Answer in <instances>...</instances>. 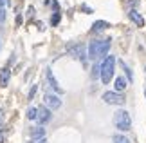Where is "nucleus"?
Wrapping results in <instances>:
<instances>
[{"mask_svg":"<svg viewBox=\"0 0 146 143\" xmlns=\"http://www.w3.org/2000/svg\"><path fill=\"white\" fill-rule=\"evenodd\" d=\"M103 101L105 103H108V105H125V96L119 94V93H105L103 94Z\"/></svg>","mask_w":146,"mask_h":143,"instance_id":"nucleus-5","label":"nucleus"},{"mask_svg":"<svg viewBox=\"0 0 146 143\" xmlns=\"http://www.w3.org/2000/svg\"><path fill=\"white\" fill-rule=\"evenodd\" d=\"M106 27H110L108 22H105V20H98V22H94L92 29H94V31H103V29H106Z\"/></svg>","mask_w":146,"mask_h":143,"instance_id":"nucleus-13","label":"nucleus"},{"mask_svg":"<svg viewBox=\"0 0 146 143\" xmlns=\"http://www.w3.org/2000/svg\"><path fill=\"white\" fill-rule=\"evenodd\" d=\"M0 143H5V136L2 134V130H0Z\"/></svg>","mask_w":146,"mask_h":143,"instance_id":"nucleus-23","label":"nucleus"},{"mask_svg":"<svg viewBox=\"0 0 146 143\" xmlns=\"http://www.w3.org/2000/svg\"><path fill=\"white\" fill-rule=\"evenodd\" d=\"M9 69H2V73H0V85L2 87H7V83H9Z\"/></svg>","mask_w":146,"mask_h":143,"instance_id":"nucleus-12","label":"nucleus"},{"mask_svg":"<svg viewBox=\"0 0 146 143\" xmlns=\"http://www.w3.org/2000/svg\"><path fill=\"white\" fill-rule=\"evenodd\" d=\"M45 76H47V82L50 83V87H52L54 91H58V93H63V89L60 87V83H58V80L54 78L52 71H50V69H47V71H45Z\"/></svg>","mask_w":146,"mask_h":143,"instance_id":"nucleus-8","label":"nucleus"},{"mask_svg":"<svg viewBox=\"0 0 146 143\" xmlns=\"http://www.w3.org/2000/svg\"><path fill=\"white\" fill-rule=\"evenodd\" d=\"M114 125L119 130H123V132H126V130H130L132 127V118L130 114H128L126 111H117L114 114Z\"/></svg>","mask_w":146,"mask_h":143,"instance_id":"nucleus-3","label":"nucleus"},{"mask_svg":"<svg viewBox=\"0 0 146 143\" xmlns=\"http://www.w3.org/2000/svg\"><path fill=\"white\" fill-rule=\"evenodd\" d=\"M128 18H130V20H132L137 27H143V26H144V18L137 13L135 9H130V13H128Z\"/></svg>","mask_w":146,"mask_h":143,"instance_id":"nucleus-9","label":"nucleus"},{"mask_svg":"<svg viewBox=\"0 0 146 143\" xmlns=\"http://www.w3.org/2000/svg\"><path fill=\"white\" fill-rule=\"evenodd\" d=\"M114 87H115V93H121V91H125L126 89V80L125 78H115V83H114Z\"/></svg>","mask_w":146,"mask_h":143,"instance_id":"nucleus-11","label":"nucleus"},{"mask_svg":"<svg viewBox=\"0 0 146 143\" xmlns=\"http://www.w3.org/2000/svg\"><path fill=\"white\" fill-rule=\"evenodd\" d=\"M43 103H45V107H49L50 111H54V109H60V107H61V100H60L56 94L47 93L45 96H43Z\"/></svg>","mask_w":146,"mask_h":143,"instance_id":"nucleus-6","label":"nucleus"},{"mask_svg":"<svg viewBox=\"0 0 146 143\" xmlns=\"http://www.w3.org/2000/svg\"><path fill=\"white\" fill-rule=\"evenodd\" d=\"M50 118H52V112H50L49 107H45V105L38 107V122H40V123H47V122H50Z\"/></svg>","mask_w":146,"mask_h":143,"instance_id":"nucleus-7","label":"nucleus"},{"mask_svg":"<svg viewBox=\"0 0 146 143\" xmlns=\"http://www.w3.org/2000/svg\"><path fill=\"white\" fill-rule=\"evenodd\" d=\"M2 123H4V112L0 111V127H2Z\"/></svg>","mask_w":146,"mask_h":143,"instance_id":"nucleus-24","label":"nucleus"},{"mask_svg":"<svg viewBox=\"0 0 146 143\" xmlns=\"http://www.w3.org/2000/svg\"><path fill=\"white\" fill-rule=\"evenodd\" d=\"M4 20H5V9L0 7V22H4Z\"/></svg>","mask_w":146,"mask_h":143,"instance_id":"nucleus-19","label":"nucleus"},{"mask_svg":"<svg viewBox=\"0 0 146 143\" xmlns=\"http://www.w3.org/2000/svg\"><path fill=\"white\" fill-rule=\"evenodd\" d=\"M81 9H83V11H87V13H92V9H90V7H87V5H81Z\"/></svg>","mask_w":146,"mask_h":143,"instance_id":"nucleus-22","label":"nucleus"},{"mask_svg":"<svg viewBox=\"0 0 146 143\" xmlns=\"http://www.w3.org/2000/svg\"><path fill=\"white\" fill-rule=\"evenodd\" d=\"M31 138L38 141V140H42V138H45V129H42V127H35V129H31Z\"/></svg>","mask_w":146,"mask_h":143,"instance_id":"nucleus-10","label":"nucleus"},{"mask_svg":"<svg viewBox=\"0 0 146 143\" xmlns=\"http://www.w3.org/2000/svg\"><path fill=\"white\" fill-rule=\"evenodd\" d=\"M67 53H69L72 58L81 60V62H85V60H87V56H88V54L85 53V45H83V44H72V45H69Z\"/></svg>","mask_w":146,"mask_h":143,"instance_id":"nucleus-4","label":"nucleus"},{"mask_svg":"<svg viewBox=\"0 0 146 143\" xmlns=\"http://www.w3.org/2000/svg\"><path fill=\"white\" fill-rule=\"evenodd\" d=\"M114 143H130V140L125 138V136H119V134H115L114 136Z\"/></svg>","mask_w":146,"mask_h":143,"instance_id":"nucleus-15","label":"nucleus"},{"mask_svg":"<svg viewBox=\"0 0 146 143\" xmlns=\"http://www.w3.org/2000/svg\"><path fill=\"white\" fill-rule=\"evenodd\" d=\"M144 94H146V91H144Z\"/></svg>","mask_w":146,"mask_h":143,"instance_id":"nucleus-26","label":"nucleus"},{"mask_svg":"<svg viewBox=\"0 0 146 143\" xmlns=\"http://www.w3.org/2000/svg\"><path fill=\"white\" fill-rule=\"evenodd\" d=\"M35 143H47V141H45V138H42V140H38V141H35Z\"/></svg>","mask_w":146,"mask_h":143,"instance_id":"nucleus-25","label":"nucleus"},{"mask_svg":"<svg viewBox=\"0 0 146 143\" xmlns=\"http://www.w3.org/2000/svg\"><path fill=\"white\" fill-rule=\"evenodd\" d=\"M128 2H130L132 7H137V5H139V0H128Z\"/></svg>","mask_w":146,"mask_h":143,"instance_id":"nucleus-20","label":"nucleus"},{"mask_svg":"<svg viewBox=\"0 0 146 143\" xmlns=\"http://www.w3.org/2000/svg\"><path fill=\"white\" fill-rule=\"evenodd\" d=\"M114 67H115V58L114 56H105L103 64H101V82L110 83L112 76H114Z\"/></svg>","mask_w":146,"mask_h":143,"instance_id":"nucleus-2","label":"nucleus"},{"mask_svg":"<svg viewBox=\"0 0 146 143\" xmlns=\"http://www.w3.org/2000/svg\"><path fill=\"white\" fill-rule=\"evenodd\" d=\"M5 5H9V0H0V7H5Z\"/></svg>","mask_w":146,"mask_h":143,"instance_id":"nucleus-21","label":"nucleus"},{"mask_svg":"<svg viewBox=\"0 0 146 143\" xmlns=\"http://www.w3.org/2000/svg\"><path fill=\"white\" fill-rule=\"evenodd\" d=\"M36 91H38V85H33V87H31V91H29V96H27V98H29V100H33V98H35V94H36Z\"/></svg>","mask_w":146,"mask_h":143,"instance_id":"nucleus-17","label":"nucleus"},{"mask_svg":"<svg viewBox=\"0 0 146 143\" xmlns=\"http://www.w3.org/2000/svg\"><path fill=\"white\" fill-rule=\"evenodd\" d=\"M108 49H110V40H94L88 45V58L90 60L103 58V56H106Z\"/></svg>","mask_w":146,"mask_h":143,"instance_id":"nucleus-1","label":"nucleus"},{"mask_svg":"<svg viewBox=\"0 0 146 143\" xmlns=\"http://www.w3.org/2000/svg\"><path fill=\"white\" fill-rule=\"evenodd\" d=\"M60 18H61L60 13H54L52 16H50V26H58L60 24Z\"/></svg>","mask_w":146,"mask_h":143,"instance_id":"nucleus-16","label":"nucleus"},{"mask_svg":"<svg viewBox=\"0 0 146 143\" xmlns=\"http://www.w3.org/2000/svg\"><path fill=\"white\" fill-rule=\"evenodd\" d=\"M27 118H29V120H38V109L31 107L29 111H27Z\"/></svg>","mask_w":146,"mask_h":143,"instance_id":"nucleus-14","label":"nucleus"},{"mask_svg":"<svg viewBox=\"0 0 146 143\" xmlns=\"http://www.w3.org/2000/svg\"><path fill=\"white\" fill-rule=\"evenodd\" d=\"M121 65H123V69H125V71H126V76H128V80H133V76H132V71H130V69H128V67H126L125 64H121Z\"/></svg>","mask_w":146,"mask_h":143,"instance_id":"nucleus-18","label":"nucleus"}]
</instances>
